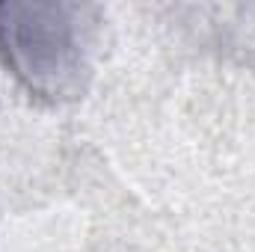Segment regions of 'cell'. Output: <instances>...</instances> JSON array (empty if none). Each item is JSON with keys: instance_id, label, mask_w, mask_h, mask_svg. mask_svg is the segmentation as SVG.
Returning <instances> with one entry per match:
<instances>
[{"instance_id": "1", "label": "cell", "mask_w": 255, "mask_h": 252, "mask_svg": "<svg viewBox=\"0 0 255 252\" xmlns=\"http://www.w3.org/2000/svg\"><path fill=\"white\" fill-rule=\"evenodd\" d=\"M98 42L89 3H0V63L42 104H68L86 92Z\"/></svg>"}]
</instances>
